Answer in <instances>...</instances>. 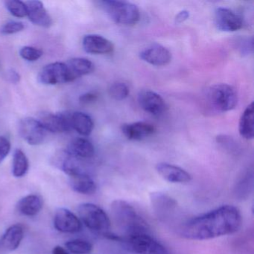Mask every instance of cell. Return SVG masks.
I'll use <instances>...</instances> for the list:
<instances>
[{
	"mask_svg": "<svg viewBox=\"0 0 254 254\" xmlns=\"http://www.w3.org/2000/svg\"><path fill=\"white\" fill-rule=\"evenodd\" d=\"M242 222L239 209L224 205L187 221L181 227V234L190 240H208L236 233Z\"/></svg>",
	"mask_w": 254,
	"mask_h": 254,
	"instance_id": "1",
	"label": "cell"
},
{
	"mask_svg": "<svg viewBox=\"0 0 254 254\" xmlns=\"http://www.w3.org/2000/svg\"><path fill=\"white\" fill-rule=\"evenodd\" d=\"M111 209L114 222L123 233L122 236L149 233L148 223L126 200H114Z\"/></svg>",
	"mask_w": 254,
	"mask_h": 254,
	"instance_id": "2",
	"label": "cell"
},
{
	"mask_svg": "<svg viewBox=\"0 0 254 254\" xmlns=\"http://www.w3.org/2000/svg\"><path fill=\"white\" fill-rule=\"evenodd\" d=\"M112 240L121 242L126 249L136 254H169L164 245L149 233L118 236L114 234Z\"/></svg>",
	"mask_w": 254,
	"mask_h": 254,
	"instance_id": "3",
	"label": "cell"
},
{
	"mask_svg": "<svg viewBox=\"0 0 254 254\" xmlns=\"http://www.w3.org/2000/svg\"><path fill=\"white\" fill-rule=\"evenodd\" d=\"M101 8L106 11L115 23L123 26H134L140 19L139 8L134 4L126 1L105 0L99 2Z\"/></svg>",
	"mask_w": 254,
	"mask_h": 254,
	"instance_id": "4",
	"label": "cell"
},
{
	"mask_svg": "<svg viewBox=\"0 0 254 254\" xmlns=\"http://www.w3.org/2000/svg\"><path fill=\"white\" fill-rule=\"evenodd\" d=\"M78 212L82 222L93 233L103 236L110 233L111 221L109 217L97 205L82 203L78 206Z\"/></svg>",
	"mask_w": 254,
	"mask_h": 254,
	"instance_id": "5",
	"label": "cell"
},
{
	"mask_svg": "<svg viewBox=\"0 0 254 254\" xmlns=\"http://www.w3.org/2000/svg\"><path fill=\"white\" fill-rule=\"evenodd\" d=\"M206 101L214 111L227 112L234 109L237 105V92L233 86L229 84H215L208 90Z\"/></svg>",
	"mask_w": 254,
	"mask_h": 254,
	"instance_id": "6",
	"label": "cell"
},
{
	"mask_svg": "<svg viewBox=\"0 0 254 254\" xmlns=\"http://www.w3.org/2000/svg\"><path fill=\"white\" fill-rule=\"evenodd\" d=\"M19 133L29 145H38L45 140L47 131L39 120L27 117L20 120Z\"/></svg>",
	"mask_w": 254,
	"mask_h": 254,
	"instance_id": "7",
	"label": "cell"
},
{
	"mask_svg": "<svg viewBox=\"0 0 254 254\" xmlns=\"http://www.w3.org/2000/svg\"><path fill=\"white\" fill-rule=\"evenodd\" d=\"M38 80L45 85H57L71 82L66 64L62 62H56L44 66L38 75Z\"/></svg>",
	"mask_w": 254,
	"mask_h": 254,
	"instance_id": "8",
	"label": "cell"
},
{
	"mask_svg": "<svg viewBox=\"0 0 254 254\" xmlns=\"http://www.w3.org/2000/svg\"><path fill=\"white\" fill-rule=\"evenodd\" d=\"M215 26L221 32H233L243 27L242 16L227 8H218L215 11L214 18Z\"/></svg>",
	"mask_w": 254,
	"mask_h": 254,
	"instance_id": "9",
	"label": "cell"
},
{
	"mask_svg": "<svg viewBox=\"0 0 254 254\" xmlns=\"http://www.w3.org/2000/svg\"><path fill=\"white\" fill-rule=\"evenodd\" d=\"M71 113L52 114L46 113L40 117V123L47 132L64 133L72 130L70 120Z\"/></svg>",
	"mask_w": 254,
	"mask_h": 254,
	"instance_id": "10",
	"label": "cell"
},
{
	"mask_svg": "<svg viewBox=\"0 0 254 254\" xmlns=\"http://www.w3.org/2000/svg\"><path fill=\"white\" fill-rule=\"evenodd\" d=\"M54 227L62 233H75L81 231L82 224L79 218L66 208H59L54 217Z\"/></svg>",
	"mask_w": 254,
	"mask_h": 254,
	"instance_id": "11",
	"label": "cell"
},
{
	"mask_svg": "<svg viewBox=\"0 0 254 254\" xmlns=\"http://www.w3.org/2000/svg\"><path fill=\"white\" fill-rule=\"evenodd\" d=\"M138 102L144 111L156 117L162 115L167 109L162 96L151 90L140 92L138 96Z\"/></svg>",
	"mask_w": 254,
	"mask_h": 254,
	"instance_id": "12",
	"label": "cell"
},
{
	"mask_svg": "<svg viewBox=\"0 0 254 254\" xmlns=\"http://www.w3.org/2000/svg\"><path fill=\"white\" fill-rule=\"evenodd\" d=\"M139 58L153 66H166L172 61V53L163 45L154 44L143 49L139 53Z\"/></svg>",
	"mask_w": 254,
	"mask_h": 254,
	"instance_id": "13",
	"label": "cell"
},
{
	"mask_svg": "<svg viewBox=\"0 0 254 254\" xmlns=\"http://www.w3.org/2000/svg\"><path fill=\"white\" fill-rule=\"evenodd\" d=\"M150 200L153 210L160 219L166 220L175 212L177 202L170 196L162 192H152Z\"/></svg>",
	"mask_w": 254,
	"mask_h": 254,
	"instance_id": "14",
	"label": "cell"
},
{
	"mask_svg": "<svg viewBox=\"0 0 254 254\" xmlns=\"http://www.w3.org/2000/svg\"><path fill=\"white\" fill-rule=\"evenodd\" d=\"M83 48L92 55H109L114 53V45L111 41L99 35H87L83 38Z\"/></svg>",
	"mask_w": 254,
	"mask_h": 254,
	"instance_id": "15",
	"label": "cell"
},
{
	"mask_svg": "<svg viewBox=\"0 0 254 254\" xmlns=\"http://www.w3.org/2000/svg\"><path fill=\"white\" fill-rule=\"evenodd\" d=\"M156 170L165 181L172 184H184L191 180V175L185 169L170 163H158Z\"/></svg>",
	"mask_w": 254,
	"mask_h": 254,
	"instance_id": "16",
	"label": "cell"
},
{
	"mask_svg": "<svg viewBox=\"0 0 254 254\" xmlns=\"http://www.w3.org/2000/svg\"><path fill=\"white\" fill-rule=\"evenodd\" d=\"M25 3L27 10L28 17L32 23L36 26L47 29L53 25V19L47 12L42 2L38 0H32Z\"/></svg>",
	"mask_w": 254,
	"mask_h": 254,
	"instance_id": "17",
	"label": "cell"
},
{
	"mask_svg": "<svg viewBox=\"0 0 254 254\" xmlns=\"http://www.w3.org/2000/svg\"><path fill=\"white\" fill-rule=\"evenodd\" d=\"M156 129L151 123L145 122L127 123L122 126V132L127 139L132 141H141L155 133Z\"/></svg>",
	"mask_w": 254,
	"mask_h": 254,
	"instance_id": "18",
	"label": "cell"
},
{
	"mask_svg": "<svg viewBox=\"0 0 254 254\" xmlns=\"http://www.w3.org/2000/svg\"><path fill=\"white\" fill-rule=\"evenodd\" d=\"M69 184L74 191L82 194H94L97 189L95 181L84 171L69 176Z\"/></svg>",
	"mask_w": 254,
	"mask_h": 254,
	"instance_id": "19",
	"label": "cell"
},
{
	"mask_svg": "<svg viewBox=\"0 0 254 254\" xmlns=\"http://www.w3.org/2000/svg\"><path fill=\"white\" fill-rule=\"evenodd\" d=\"M71 82L84 75H88L94 71L95 66L93 62L84 58H75L66 63Z\"/></svg>",
	"mask_w": 254,
	"mask_h": 254,
	"instance_id": "20",
	"label": "cell"
},
{
	"mask_svg": "<svg viewBox=\"0 0 254 254\" xmlns=\"http://www.w3.org/2000/svg\"><path fill=\"white\" fill-rule=\"evenodd\" d=\"M68 153L78 159H90L95 154L93 144L86 138H76L69 143Z\"/></svg>",
	"mask_w": 254,
	"mask_h": 254,
	"instance_id": "21",
	"label": "cell"
},
{
	"mask_svg": "<svg viewBox=\"0 0 254 254\" xmlns=\"http://www.w3.org/2000/svg\"><path fill=\"white\" fill-rule=\"evenodd\" d=\"M24 237V228L21 224L11 226L4 233L1 239L2 248L8 251L17 250Z\"/></svg>",
	"mask_w": 254,
	"mask_h": 254,
	"instance_id": "22",
	"label": "cell"
},
{
	"mask_svg": "<svg viewBox=\"0 0 254 254\" xmlns=\"http://www.w3.org/2000/svg\"><path fill=\"white\" fill-rule=\"evenodd\" d=\"M71 127L81 136H87L91 134L94 128V123L88 114L84 112L71 113Z\"/></svg>",
	"mask_w": 254,
	"mask_h": 254,
	"instance_id": "23",
	"label": "cell"
},
{
	"mask_svg": "<svg viewBox=\"0 0 254 254\" xmlns=\"http://www.w3.org/2000/svg\"><path fill=\"white\" fill-rule=\"evenodd\" d=\"M43 208V200L37 194H29L19 200L17 209L20 213L26 216L38 215Z\"/></svg>",
	"mask_w": 254,
	"mask_h": 254,
	"instance_id": "24",
	"label": "cell"
},
{
	"mask_svg": "<svg viewBox=\"0 0 254 254\" xmlns=\"http://www.w3.org/2000/svg\"><path fill=\"white\" fill-rule=\"evenodd\" d=\"M254 102H251L241 116L239 123V131L245 139H252L254 135Z\"/></svg>",
	"mask_w": 254,
	"mask_h": 254,
	"instance_id": "25",
	"label": "cell"
},
{
	"mask_svg": "<svg viewBox=\"0 0 254 254\" xmlns=\"http://www.w3.org/2000/svg\"><path fill=\"white\" fill-rule=\"evenodd\" d=\"M29 163L26 154L22 150L14 151L12 173L15 178H23L29 171Z\"/></svg>",
	"mask_w": 254,
	"mask_h": 254,
	"instance_id": "26",
	"label": "cell"
},
{
	"mask_svg": "<svg viewBox=\"0 0 254 254\" xmlns=\"http://www.w3.org/2000/svg\"><path fill=\"white\" fill-rule=\"evenodd\" d=\"M66 249L74 254H88L93 251L90 242L82 239H74L65 244Z\"/></svg>",
	"mask_w": 254,
	"mask_h": 254,
	"instance_id": "27",
	"label": "cell"
},
{
	"mask_svg": "<svg viewBox=\"0 0 254 254\" xmlns=\"http://www.w3.org/2000/svg\"><path fill=\"white\" fill-rule=\"evenodd\" d=\"M253 172H248L243 178L238 183L237 186L235 188L236 195L239 198L243 199L248 197L253 189Z\"/></svg>",
	"mask_w": 254,
	"mask_h": 254,
	"instance_id": "28",
	"label": "cell"
},
{
	"mask_svg": "<svg viewBox=\"0 0 254 254\" xmlns=\"http://www.w3.org/2000/svg\"><path fill=\"white\" fill-rule=\"evenodd\" d=\"M5 8L10 14L17 18H23L27 16L26 3L20 0H8L5 2Z\"/></svg>",
	"mask_w": 254,
	"mask_h": 254,
	"instance_id": "29",
	"label": "cell"
},
{
	"mask_svg": "<svg viewBox=\"0 0 254 254\" xmlns=\"http://www.w3.org/2000/svg\"><path fill=\"white\" fill-rule=\"evenodd\" d=\"M130 93L128 86L123 82L117 81L111 84L109 88V94L113 99L117 101L126 99Z\"/></svg>",
	"mask_w": 254,
	"mask_h": 254,
	"instance_id": "30",
	"label": "cell"
},
{
	"mask_svg": "<svg viewBox=\"0 0 254 254\" xmlns=\"http://www.w3.org/2000/svg\"><path fill=\"white\" fill-rule=\"evenodd\" d=\"M43 51L33 47H23L20 50V56L22 59L29 62H35L39 60L43 56Z\"/></svg>",
	"mask_w": 254,
	"mask_h": 254,
	"instance_id": "31",
	"label": "cell"
},
{
	"mask_svg": "<svg viewBox=\"0 0 254 254\" xmlns=\"http://www.w3.org/2000/svg\"><path fill=\"white\" fill-rule=\"evenodd\" d=\"M24 28V25L21 22L11 20V21L7 22L1 27L0 32L5 35H14L22 32Z\"/></svg>",
	"mask_w": 254,
	"mask_h": 254,
	"instance_id": "32",
	"label": "cell"
},
{
	"mask_svg": "<svg viewBox=\"0 0 254 254\" xmlns=\"http://www.w3.org/2000/svg\"><path fill=\"white\" fill-rule=\"evenodd\" d=\"M11 151V142L7 138L0 136V163H2Z\"/></svg>",
	"mask_w": 254,
	"mask_h": 254,
	"instance_id": "33",
	"label": "cell"
},
{
	"mask_svg": "<svg viewBox=\"0 0 254 254\" xmlns=\"http://www.w3.org/2000/svg\"><path fill=\"white\" fill-rule=\"evenodd\" d=\"M98 99V94L93 92H89V93H84L81 95L79 98V101L81 103L84 105H89V104L93 103L96 102Z\"/></svg>",
	"mask_w": 254,
	"mask_h": 254,
	"instance_id": "34",
	"label": "cell"
},
{
	"mask_svg": "<svg viewBox=\"0 0 254 254\" xmlns=\"http://www.w3.org/2000/svg\"><path fill=\"white\" fill-rule=\"evenodd\" d=\"M189 17H190V12L188 11L184 10V11H180L175 17V23L181 24L188 20Z\"/></svg>",
	"mask_w": 254,
	"mask_h": 254,
	"instance_id": "35",
	"label": "cell"
},
{
	"mask_svg": "<svg viewBox=\"0 0 254 254\" xmlns=\"http://www.w3.org/2000/svg\"><path fill=\"white\" fill-rule=\"evenodd\" d=\"M8 77H9L10 80H11L13 83H17L20 81V75H19L16 71L11 70V72H9Z\"/></svg>",
	"mask_w": 254,
	"mask_h": 254,
	"instance_id": "36",
	"label": "cell"
},
{
	"mask_svg": "<svg viewBox=\"0 0 254 254\" xmlns=\"http://www.w3.org/2000/svg\"><path fill=\"white\" fill-rule=\"evenodd\" d=\"M53 254H69L66 249L61 246L55 247L53 251Z\"/></svg>",
	"mask_w": 254,
	"mask_h": 254,
	"instance_id": "37",
	"label": "cell"
}]
</instances>
